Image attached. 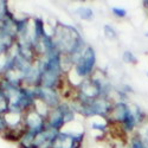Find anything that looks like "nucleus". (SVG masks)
<instances>
[{
    "label": "nucleus",
    "mask_w": 148,
    "mask_h": 148,
    "mask_svg": "<svg viewBox=\"0 0 148 148\" xmlns=\"http://www.w3.org/2000/svg\"><path fill=\"white\" fill-rule=\"evenodd\" d=\"M101 92V85L97 82H85L83 87V94L87 97H95Z\"/></svg>",
    "instance_id": "7ed1b4c3"
},
{
    "label": "nucleus",
    "mask_w": 148,
    "mask_h": 148,
    "mask_svg": "<svg viewBox=\"0 0 148 148\" xmlns=\"http://www.w3.org/2000/svg\"><path fill=\"white\" fill-rule=\"evenodd\" d=\"M147 75H148V72H147Z\"/></svg>",
    "instance_id": "dca6fc26"
},
{
    "label": "nucleus",
    "mask_w": 148,
    "mask_h": 148,
    "mask_svg": "<svg viewBox=\"0 0 148 148\" xmlns=\"http://www.w3.org/2000/svg\"><path fill=\"white\" fill-rule=\"evenodd\" d=\"M10 109V101L7 96L0 90V115H6Z\"/></svg>",
    "instance_id": "39448f33"
},
{
    "label": "nucleus",
    "mask_w": 148,
    "mask_h": 148,
    "mask_svg": "<svg viewBox=\"0 0 148 148\" xmlns=\"http://www.w3.org/2000/svg\"><path fill=\"white\" fill-rule=\"evenodd\" d=\"M146 36H147V37H148V32H147V33H146Z\"/></svg>",
    "instance_id": "4468645a"
},
{
    "label": "nucleus",
    "mask_w": 148,
    "mask_h": 148,
    "mask_svg": "<svg viewBox=\"0 0 148 148\" xmlns=\"http://www.w3.org/2000/svg\"><path fill=\"white\" fill-rule=\"evenodd\" d=\"M123 59H125V62H127V63H135V62H136V58L129 51H126L123 53Z\"/></svg>",
    "instance_id": "1a4fd4ad"
},
{
    "label": "nucleus",
    "mask_w": 148,
    "mask_h": 148,
    "mask_svg": "<svg viewBox=\"0 0 148 148\" xmlns=\"http://www.w3.org/2000/svg\"><path fill=\"white\" fill-rule=\"evenodd\" d=\"M133 148H146V147L140 142V140H139V141H138V140H135L134 143H133Z\"/></svg>",
    "instance_id": "ddd939ff"
},
{
    "label": "nucleus",
    "mask_w": 148,
    "mask_h": 148,
    "mask_svg": "<svg viewBox=\"0 0 148 148\" xmlns=\"http://www.w3.org/2000/svg\"><path fill=\"white\" fill-rule=\"evenodd\" d=\"M33 92L36 96V100H39L45 106L53 107V106H57L59 102L58 95L56 94V91L53 89L44 88V87H37L33 89Z\"/></svg>",
    "instance_id": "f03ea898"
},
{
    "label": "nucleus",
    "mask_w": 148,
    "mask_h": 148,
    "mask_svg": "<svg viewBox=\"0 0 148 148\" xmlns=\"http://www.w3.org/2000/svg\"><path fill=\"white\" fill-rule=\"evenodd\" d=\"M104 32L107 34L108 38H116V31L113 29V27H110V26H104Z\"/></svg>",
    "instance_id": "9d476101"
},
{
    "label": "nucleus",
    "mask_w": 148,
    "mask_h": 148,
    "mask_svg": "<svg viewBox=\"0 0 148 148\" xmlns=\"http://www.w3.org/2000/svg\"><path fill=\"white\" fill-rule=\"evenodd\" d=\"M146 4H147V5H148V3H146Z\"/></svg>",
    "instance_id": "2eb2a0df"
},
{
    "label": "nucleus",
    "mask_w": 148,
    "mask_h": 148,
    "mask_svg": "<svg viewBox=\"0 0 148 148\" xmlns=\"http://www.w3.org/2000/svg\"><path fill=\"white\" fill-rule=\"evenodd\" d=\"M123 123L126 125V128H127L128 130H132V129L134 128V126H135V117H134V115L132 114L130 110H128V112H127L126 117H125V120H123Z\"/></svg>",
    "instance_id": "423d86ee"
},
{
    "label": "nucleus",
    "mask_w": 148,
    "mask_h": 148,
    "mask_svg": "<svg viewBox=\"0 0 148 148\" xmlns=\"http://www.w3.org/2000/svg\"><path fill=\"white\" fill-rule=\"evenodd\" d=\"M77 13L81 16L82 19H85V20H90L92 19L94 17V13H92V11L88 7H81L77 10Z\"/></svg>",
    "instance_id": "0eeeda50"
},
{
    "label": "nucleus",
    "mask_w": 148,
    "mask_h": 148,
    "mask_svg": "<svg viewBox=\"0 0 148 148\" xmlns=\"http://www.w3.org/2000/svg\"><path fill=\"white\" fill-rule=\"evenodd\" d=\"M8 11L7 8V3L6 1H0V19L4 17V14Z\"/></svg>",
    "instance_id": "f8f14e48"
},
{
    "label": "nucleus",
    "mask_w": 148,
    "mask_h": 148,
    "mask_svg": "<svg viewBox=\"0 0 148 148\" xmlns=\"http://www.w3.org/2000/svg\"><path fill=\"white\" fill-rule=\"evenodd\" d=\"M113 13H114L115 16L120 17V18L127 16V12H126L125 10H123V8H117V7H114V8H113Z\"/></svg>",
    "instance_id": "9b49d317"
},
{
    "label": "nucleus",
    "mask_w": 148,
    "mask_h": 148,
    "mask_svg": "<svg viewBox=\"0 0 148 148\" xmlns=\"http://www.w3.org/2000/svg\"><path fill=\"white\" fill-rule=\"evenodd\" d=\"M64 123H65L64 117H63V115H62L60 110L57 108L56 113H53V114H52V116H51L50 121H49V127L52 128V129H55V130H58L62 126L64 125Z\"/></svg>",
    "instance_id": "20e7f679"
},
{
    "label": "nucleus",
    "mask_w": 148,
    "mask_h": 148,
    "mask_svg": "<svg viewBox=\"0 0 148 148\" xmlns=\"http://www.w3.org/2000/svg\"><path fill=\"white\" fill-rule=\"evenodd\" d=\"M96 62L95 51L92 47H87L83 52L82 57L78 60V64L76 65V71L79 76H88L92 71L94 65Z\"/></svg>",
    "instance_id": "f257e3e1"
},
{
    "label": "nucleus",
    "mask_w": 148,
    "mask_h": 148,
    "mask_svg": "<svg viewBox=\"0 0 148 148\" xmlns=\"http://www.w3.org/2000/svg\"><path fill=\"white\" fill-rule=\"evenodd\" d=\"M8 129V123L4 115H0V135H4Z\"/></svg>",
    "instance_id": "6e6552de"
}]
</instances>
